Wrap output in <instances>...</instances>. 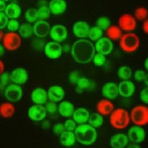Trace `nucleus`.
<instances>
[{"label": "nucleus", "mask_w": 148, "mask_h": 148, "mask_svg": "<svg viewBox=\"0 0 148 148\" xmlns=\"http://www.w3.org/2000/svg\"><path fill=\"white\" fill-rule=\"evenodd\" d=\"M95 49L92 43L86 39L75 41L71 50L73 60L79 64H85L90 62L95 54Z\"/></svg>", "instance_id": "nucleus-1"}, {"label": "nucleus", "mask_w": 148, "mask_h": 148, "mask_svg": "<svg viewBox=\"0 0 148 148\" xmlns=\"http://www.w3.org/2000/svg\"><path fill=\"white\" fill-rule=\"evenodd\" d=\"M74 132L76 140L83 145H91L96 141L97 138V131L95 128L89 124H79Z\"/></svg>", "instance_id": "nucleus-2"}, {"label": "nucleus", "mask_w": 148, "mask_h": 148, "mask_svg": "<svg viewBox=\"0 0 148 148\" xmlns=\"http://www.w3.org/2000/svg\"><path fill=\"white\" fill-rule=\"evenodd\" d=\"M130 116L127 110L117 108L114 110L109 117L110 124L115 129L122 130L127 127L130 122Z\"/></svg>", "instance_id": "nucleus-3"}, {"label": "nucleus", "mask_w": 148, "mask_h": 148, "mask_svg": "<svg viewBox=\"0 0 148 148\" xmlns=\"http://www.w3.org/2000/svg\"><path fill=\"white\" fill-rule=\"evenodd\" d=\"M120 47L125 52L132 53L139 47L140 39L135 33H127L122 35L119 42Z\"/></svg>", "instance_id": "nucleus-4"}, {"label": "nucleus", "mask_w": 148, "mask_h": 148, "mask_svg": "<svg viewBox=\"0 0 148 148\" xmlns=\"http://www.w3.org/2000/svg\"><path fill=\"white\" fill-rule=\"evenodd\" d=\"M130 119L135 124L143 126L148 124V107L143 105L134 106L131 110Z\"/></svg>", "instance_id": "nucleus-5"}, {"label": "nucleus", "mask_w": 148, "mask_h": 148, "mask_svg": "<svg viewBox=\"0 0 148 148\" xmlns=\"http://www.w3.org/2000/svg\"><path fill=\"white\" fill-rule=\"evenodd\" d=\"M22 42V38L18 33L9 32L4 35L3 38V45L6 50L14 51L18 49Z\"/></svg>", "instance_id": "nucleus-6"}, {"label": "nucleus", "mask_w": 148, "mask_h": 148, "mask_svg": "<svg viewBox=\"0 0 148 148\" xmlns=\"http://www.w3.org/2000/svg\"><path fill=\"white\" fill-rule=\"evenodd\" d=\"M23 90L20 85L15 83L9 84L5 89L6 99L11 102H16L20 101L23 97Z\"/></svg>", "instance_id": "nucleus-7"}, {"label": "nucleus", "mask_w": 148, "mask_h": 148, "mask_svg": "<svg viewBox=\"0 0 148 148\" xmlns=\"http://www.w3.org/2000/svg\"><path fill=\"white\" fill-rule=\"evenodd\" d=\"M47 113L45 106L39 104H34L28 110V117L36 122L43 121L46 118Z\"/></svg>", "instance_id": "nucleus-8"}, {"label": "nucleus", "mask_w": 148, "mask_h": 148, "mask_svg": "<svg viewBox=\"0 0 148 148\" xmlns=\"http://www.w3.org/2000/svg\"><path fill=\"white\" fill-rule=\"evenodd\" d=\"M45 54L50 59L54 60L58 58L62 54V46L57 42L51 41L45 45Z\"/></svg>", "instance_id": "nucleus-9"}, {"label": "nucleus", "mask_w": 148, "mask_h": 148, "mask_svg": "<svg viewBox=\"0 0 148 148\" xmlns=\"http://www.w3.org/2000/svg\"><path fill=\"white\" fill-rule=\"evenodd\" d=\"M127 136L131 143L139 144L145 140L146 132L142 126L135 125L128 130Z\"/></svg>", "instance_id": "nucleus-10"}, {"label": "nucleus", "mask_w": 148, "mask_h": 148, "mask_svg": "<svg viewBox=\"0 0 148 148\" xmlns=\"http://www.w3.org/2000/svg\"><path fill=\"white\" fill-rule=\"evenodd\" d=\"M119 27L123 31H132L136 28V20L134 16L132 15L125 13L121 15L118 21Z\"/></svg>", "instance_id": "nucleus-11"}, {"label": "nucleus", "mask_w": 148, "mask_h": 148, "mask_svg": "<svg viewBox=\"0 0 148 148\" xmlns=\"http://www.w3.org/2000/svg\"><path fill=\"white\" fill-rule=\"evenodd\" d=\"M68 30L62 25L57 24L53 26L50 31L49 35L51 39L55 42L59 43L65 40L68 37Z\"/></svg>", "instance_id": "nucleus-12"}, {"label": "nucleus", "mask_w": 148, "mask_h": 148, "mask_svg": "<svg viewBox=\"0 0 148 148\" xmlns=\"http://www.w3.org/2000/svg\"><path fill=\"white\" fill-rule=\"evenodd\" d=\"M32 28L34 34L39 38L47 36L51 29L49 23L45 20H38L34 23Z\"/></svg>", "instance_id": "nucleus-13"}, {"label": "nucleus", "mask_w": 148, "mask_h": 148, "mask_svg": "<svg viewBox=\"0 0 148 148\" xmlns=\"http://www.w3.org/2000/svg\"><path fill=\"white\" fill-rule=\"evenodd\" d=\"M95 50L105 56L109 54L113 49V44L109 38L102 37L96 41L95 44Z\"/></svg>", "instance_id": "nucleus-14"}, {"label": "nucleus", "mask_w": 148, "mask_h": 148, "mask_svg": "<svg viewBox=\"0 0 148 148\" xmlns=\"http://www.w3.org/2000/svg\"><path fill=\"white\" fill-rule=\"evenodd\" d=\"M90 27L88 24L84 21L76 22L72 27L74 35L79 39H84L88 37Z\"/></svg>", "instance_id": "nucleus-15"}, {"label": "nucleus", "mask_w": 148, "mask_h": 148, "mask_svg": "<svg viewBox=\"0 0 148 148\" xmlns=\"http://www.w3.org/2000/svg\"><path fill=\"white\" fill-rule=\"evenodd\" d=\"M28 75L27 71L23 68H17L10 73V80L13 83L21 86L28 80Z\"/></svg>", "instance_id": "nucleus-16"}, {"label": "nucleus", "mask_w": 148, "mask_h": 148, "mask_svg": "<svg viewBox=\"0 0 148 148\" xmlns=\"http://www.w3.org/2000/svg\"><path fill=\"white\" fill-rule=\"evenodd\" d=\"M102 94L106 99H116L119 95L118 85L112 82L105 83L102 87Z\"/></svg>", "instance_id": "nucleus-17"}, {"label": "nucleus", "mask_w": 148, "mask_h": 148, "mask_svg": "<svg viewBox=\"0 0 148 148\" xmlns=\"http://www.w3.org/2000/svg\"><path fill=\"white\" fill-rule=\"evenodd\" d=\"M118 88L119 95L124 98L131 97L135 91L134 83L129 80H123L120 82Z\"/></svg>", "instance_id": "nucleus-18"}, {"label": "nucleus", "mask_w": 148, "mask_h": 148, "mask_svg": "<svg viewBox=\"0 0 148 148\" xmlns=\"http://www.w3.org/2000/svg\"><path fill=\"white\" fill-rule=\"evenodd\" d=\"M48 99L52 102H57L61 101L65 96L64 88L60 86H52L47 91Z\"/></svg>", "instance_id": "nucleus-19"}, {"label": "nucleus", "mask_w": 148, "mask_h": 148, "mask_svg": "<svg viewBox=\"0 0 148 148\" xmlns=\"http://www.w3.org/2000/svg\"><path fill=\"white\" fill-rule=\"evenodd\" d=\"M128 142L127 135L122 132L113 135L110 139V145L113 148H123L128 145Z\"/></svg>", "instance_id": "nucleus-20"}, {"label": "nucleus", "mask_w": 148, "mask_h": 148, "mask_svg": "<svg viewBox=\"0 0 148 148\" xmlns=\"http://www.w3.org/2000/svg\"><path fill=\"white\" fill-rule=\"evenodd\" d=\"M31 98L34 104L43 105L46 103L48 99L47 92L41 87L36 88L32 91Z\"/></svg>", "instance_id": "nucleus-21"}, {"label": "nucleus", "mask_w": 148, "mask_h": 148, "mask_svg": "<svg viewBox=\"0 0 148 148\" xmlns=\"http://www.w3.org/2000/svg\"><path fill=\"white\" fill-rule=\"evenodd\" d=\"M48 6L51 13L54 15H60L65 12L67 4L65 0H50Z\"/></svg>", "instance_id": "nucleus-22"}, {"label": "nucleus", "mask_w": 148, "mask_h": 148, "mask_svg": "<svg viewBox=\"0 0 148 148\" xmlns=\"http://www.w3.org/2000/svg\"><path fill=\"white\" fill-rule=\"evenodd\" d=\"M75 110L73 104L68 101H62L58 106V112L60 115L63 117H72Z\"/></svg>", "instance_id": "nucleus-23"}, {"label": "nucleus", "mask_w": 148, "mask_h": 148, "mask_svg": "<svg viewBox=\"0 0 148 148\" xmlns=\"http://www.w3.org/2000/svg\"><path fill=\"white\" fill-rule=\"evenodd\" d=\"M114 104L108 99L100 100L97 105V110L102 116L110 114L114 110Z\"/></svg>", "instance_id": "nucleus-24"}, {"label": "nucleus", "mask_w": 148, "mask_h": 148, "mask_svg": "<svg viewBox=\"0 0 148 148\" xmlns=\"http://www.w3.org/2000/svg\"><path fill=\"white\" fill-rule=\"evenodd\" d=\"M90 115L89 112L86 109L79 108L75 110L72 115V119L77 124H82L88 121Z\"/></svg>", "instance_id": "nucleus-25"}, {"label": "nucleus", "mask_w": 148, "mask_h": 148, "mask_svg": "<svg viewBox=\"0 0 148 148\" xmlns=\"http://www.w3.org/2000/svg\"><path fill=\"white\" fill-rule=\"evenodd\" d=\"M4 12L9 18L16 19L21 14V8L16 3H10L6 5Z\"/></svg>", "instance_id": "nucleus-26"}, {"label": "nucleus", "mask_w": 148, "mask_h": 148, "mask_svg": "<svg viewBox=\"0 0 148 148\" xmlns=\"http://www.w3.org/2000/svg\"><path fill=\"white\" fill-rule=\"evenodd\" d=\"M76 140L74 131L64 130L60 135V143L64 146H72L75 145Z\"/></svg>", "instance_id": "nucleus-27"}, {"label": "nucleus", "mask_w": 148, "mask_h": 148, "mask_svg": "<svg viewBox=\"0 0 148 148\" xmlns=\"http://www.w3.org/2000/svg\"><path fill=\"white\" fill-rule=\"evenodd\" d=\"M15 112L13 105L10 102H4L0 105V115L4 118H10Z\"/></svg>", "instance_id": "nucleus-28"}, {"label": "nucleus", "mask_w": 148, "mask_h": 148, "mask_svg": "<svg viewBox=\"0 0 148 148\" xmlns=\"http://www.w3.org/2000/svg\"><path fill=\"white\" fill-rule=\"evenodd\" d=\"M18 31V34L20 35L21 38L23 39H28L34 34L32 25L29 23L21 24L20 26Z\"/></svg>", "instance_id": "nucleus-29"}, {"label": "nucleus", "mask_w": 148, "mask_h": 148, "mask_svg": "<svg viewBox=\"0 0 148 148\" xmlns=\"http://www.w3.org/2000/svg\"><path fill=\"white\" fill-rule=\"evenodd\" d=\"M106 35L111 40L119 39L122 36L121 29L119 26H110L106 30Z\"/></svg>", "instance_id": "nucleus-30"}, {"label": "nucleus", "mask_w": 148, "mask_h": 148, "mask_svg": "<svg viewBox=\"0 0 148 148\" xmlns=\"http://www.w3.org/2000/svg\"><path fill=\"white\" fill-rule=\"evenodd\" d=\"M88 124L94 128H99L103 123V118L102 114L98 113H93L90 115Z\"/></svg>", "instance_id": "nucleus-31"}, {"label": "nucleus", "mask_w": 148, "mask_h": 148, "mask_svg": "<svg viewBox=\"0 0 148 148\" xmlns=\"http://www.w3.org/2000/svg\"><path fill=\"white\" fill-rule=\"evenodd\" d=\"M24 17L28 23H35L39 19L38 9L34 8H28L25 12Z\"/></svg>", "instance_id": "nucleus-32"}, {"label": "nucleus", "mask_w": 148, "mask_h": 148, "mask_svg": "<svg viewBox=\"0 0 148 148\" xmlns=\"http://www.w3.org/2000/svg\"><path fill=\"white\" fill-rule=\"evenodd\" d=\"M103 30L98 26H94L90 28L88 37L92 41H97L102 38Z\"/></svg>", "instance_id": "nucleus-33"}, {"label": "nucleus", "mask_w": 148, "mask_h": 148, "mask_svg": "<svg viewBox=\"0 0 148 148\" xmlns=\"http://www.w3.org/2000/svg\"><path fill=\"white\" fill-rule=\"evenodd\" d=\"M117 75L121 80H128L132 75L131 68L128 66H122L120 67L117 71Z\"/></svg>", "instance_id": "nucleus-34"}, {"label": "nucleus", "mask_w": 148, "mask_h": 148, "mask_svg": "<svg viewBox=\"0 0 148 148\" xmlns=\"http://www.w3.org/2000/svg\"><path fill=\"white\" fill-rule=\"evenodd\" d=\"M148 16V10L143 7L137 8L134 12V17L136 19L142 21L146 18Z\"/></svg>", "instance_id": "nucleus-35"}, {"label": "nucleus", "mask_w": 148, "mask_h": 148, "mask_svg": "<svg viewBox=\"0 0 148 148\" xmlns=\"http://www.w3.org/2000/svg\"><path fill=\"white\" fill-rule=\"evenodd\" d=\"M38 13L39 20H46L50 17V10L49 6L42 5L38 9Z\"/></svg>", "instance_id": "nucleus-36"}, {"label": "nucleus", "mask_w": 148, "mask_h": 148, "mask_svg": "<svg viewBox=\"0 0 148 148\" xmlns=\"http://www.w3.org/2000/svg\"><path fill=\"white\" fill-rule=\"evenodd\" d=\"M96 24L97 26L102 30L107 29L110 26V20L106 17H101L98 18Z\"/></svg>", "instance_id": "nucleus-37"}, {"label": "nucleus", "mask_w": 148, "mask_h": 148, "mask_svg": "<svg viewBox=\"0 0 148 148\" xmlns=\"http://www.w3.org/2000/svg\"><path fill=\"white\" fill-rule=\"evenodd\" d=\"M78 89L80 90H84L91 87L90 81L86 77H80L76 83Z\"/></svg>", "instance_id": "nucleus-38"}, {"label": "nucleus", "mask_w": 148, "mask_h": 148, "mask_svg": "<svg viewBox=\"0 0 148 148\" xmlns=\"http://www.w3.org/2000/svg\"><path fill=\"white\" fill-rule=\"evenodd\" d=\"M92 61L94 64L98 66H102L105 61H106V57L105 55L101 54V53H97L95 54L93 58H92Z\"/></svg>", "instance_id": "nucleus-39"}, {"label": "nucleus", "mask_w": 148, "mask_h": 148, "mask_svg": "<svg viewBox=\"0 0 148 148\" xmlns=\"http://www.w3.org/2000/svg\"><path fill=\"white\" fill-rule=\"evenodd\" d=\"M20 26L19 22L16 19H10L8 21L6 27L10 32H16L18 30Z\"/></svg>", "instance_id": "nucleus-40"}, {"label": "nucleus", "mask_w": 148, "mask_h": 148, "mask_svg": "<svg viewBox=\"0 0 148 148\" xmlns=\"http://www.w3.org/2000/svg\"><path fill=\"white\" fill-rule=\"evenodd\" d=\"M76 124L77 123L73 119H68L65 121L64 125L65 130L74 131L77 127Z\"/></svg>", "instance_id": "nucleus-41"}, {"label": "nucleus", "mask_w": 148, "mask_h": 148, "mask_svg": "<svg viewBox=\"0 0 148 148\" xmlns=\"http://www.w3.org/2000/svg\"><path fill=\"white\" fill-rule=\"evenodd\" d=\"M45 108L46 109L47 112L50 114L55 113L56 112H57L58 110V106L56 105V102H52V101L46 102Z\"/></svg>", "instance_id": "nucleus-42"}, {"label": "nucleus", "mask_w": 148, "mask_h": 148, "mask_svg": "<svg viewBox=\"0 0 148 148\" xmlns=\"http://www.w3.org/2000/svg\"><path fill=\"white\" fill-rule=\"evenodd\" d=\"M0 86L2 87H3L9 83L10 79V75L8 73L3 72L0 75Z\"/></svg>", "instance_id": "nucleus-43"}, {"label": "nucleus", "mask_w": 148, "mask_h": 148, "mask_svg": "<svg viewBox=\"0 0 148 148\" xmlns=\"http://www.w3.org/2000/svg\"><path fill=\"white\" fill-rule=\"evenodd\" d=\"M146 72L142 69H138L135 71L134 76V79L137 82H142L144 80L146 76Z\"/></svg>", "instance_id": "nucleus-44"}, {"label": "nucleus", "mask_w": 148, "mask_h": 148, "mask_svg": "<svg viewBox=\"0 0 148 148\" xmlns=\"http://www.w3.org/2000/svg\"><path fill=\"white\" fill-rule=\"evenodd\" d=\"M9 21V18L4 12H0V29L5 28Z\"/></svg>", "instance_id": "nucleus-45"}, {"label": "nucleus", "mask_w": 148, "mask_h": 148, "mask_svg": "<svg viewBox=\"0 0 148 148\" xmlns=\"http://www.w3.org/2000/svg\"><path fill=\"white\" fill-rule=\"evenodd\" d=\"M139 97L142 102L145 104H148V87L143 88L139 94Z\"/></svg>", "instance_id": "nucleus-46"}, {"label": "nucleus", "mask_w": 148, "mask_h": 148, "mask_svg": "<svg viewBox=\"0 0 148 148\" xmlns=\"http://www.w3.org/2000/svg\"><path fill=\"white\" fill-rule=\"evenodd\" d=\"M64 130V125L61 123H57L53 127V132L56 135H60Z\"/></svg>", "instance_id": "nucleus-47"}, {"label": "nucleus", "mask_w": 148, "mask_h": 148, "mask_svg": "<svg viewBox=\"0 0 148 148\" xmlns=\"http://www.w3.org/2000/svg\"><path fill=\"white\" fill-rule=\"evenodd\" d=\"M79 78L80 77L79 76V74L76 71H73V72H71L69 75V80H70L71 83L73 84L77 83Z\"/></svg>", "instance_id": "nucleus-48"}, {"label": "nucleus", "mask_w": 148, "mask_h": 148, "mask_svg": "<svg viewBox=\"0 0 148 148\" xmlns=\"http://www.w3.org/2000/svg\"><path fill=\"white\" fill-rule=\"evenodd\" d=\"M142 29L146 34H148V18L144 21L142 25Z\"/></svg>", "instance_id": "nucleus-49"}, {"label": "nucleus", "mask_w": 148, "mask_h": 148, "mask_svg": "<svg viewBox=\"0 0 148 148\" xmlns=\"http://www.w3.org/2000/svg\"><path fill=\"white\" fill-rule=\"evenodd\" d=\"M6 6L5 2L3 0H0V12H4Z\"/></svg>", "instance_id": "nucleus-50"}, {"label": "nucleus", "mask_w": 148, "mask_h": 148, "mask_svg": "<svg viewBox=\"0 0 148 148\" xmlns=\"http://www.w3.org/2000/svg\"><path fill=\"white\" fill-rule=\"evenodd\" d=\"M70 50H71V46L69 44H65L64 45V46H62V51L64 52H65V53H67Z\"/></svg>", "instance_id": "nucleus-51"}, {"label": "nucleus", "mask_w": 148, "mask_h": 148, "mask_svg": "<svg viewBox=\"0 0 148 148\" xmlns=\"http://www.w3.org/2000/svg\"><path fill=\"white\" fill-rule=\"evenodd\" d=\"M5 69V65L3 62L0 59V75L4 72Z\"/></svg>", "instance_id": "nucleus-52"}, {"label": "nucleus", "mask_w": 148, "mask_h": 148, "mask_svg": "<svg viewBox=\"0 0 148 148\" xmlns=\"http://www.w3.org/2000/svg\"><path fill=\"white\" fill-rule=\"evenodd\" d=\"M5 53V47L3 45L0 44V57H2Z\"/></svg>", "instance_id": "nucleus-53"}, {"label": "nucleus", "mask_w": 148, "mask_h": 148, "mask_svg": "<svg viewBox=\"0 0 148 148\" xmlns=\"http://www.w3.org/2000/svg\"><path fill=\"white\" fill-rule=\"evenodd\" d=\"M143 81H144L145 85L148 87V73L146 74V76H145V77Z\"/></svg>", "instance_id": "nucleus-54"}, {"label": "nucleus", "mask_w": 148, "mask_h": 148, "mask_svg": "<svg viewBox=\"0 0 148 148\" xmlns=\"http://www.w3.org/2000/svg\"><path fill=\"white\" fill-rule=\"evenodd\" d=\"M144 66L145 68L148 71V57L145 60L144 62Z\"/></svg>", "instance_id": "nucleus-55"}, {"label": "nucleus", "mask_w": 148, "mask_h": 148, "mask_svg": "<svg viewBox=\"0 0 148 148\" xmlns=\"http://www.w3.org/2000/svg\"><path fill=\"white\" fill-rule=\"evenodd\" d=\"M129 147H139V146L138 143H132L131 145H130L129 146Z\"/></svg>", "instance_id": "nucleus-56"}, {"label": "nucleus", "mask_w": 148, "mask_h": 148, "mask_svg": "<svg viewBox=\"0 0 148 148\" xmlns=\"http://www.w3.org/2000/svg\"><path fill=\"white\" fill-rule=\"evenodd\" d=\"M4 34H3V32L2 29H0V41L3 39V38L4 36Z\"/></svg>", "instance_id": "nucleus-57"}, {"label": "nucleus", "mask_w": 148, "mask_h": 148, "mask_svg": "<svg viewBox=\"0 0 148 148\" xmlns=\"http://www.w3.org/2000/svg\"><path fill=\"white\" fill-rule=\"evenodd\" d=\"M46 123V121H43V123H42V124H45V125H43V127L45 128H46L48 127H49V123H47V124Z\"/></svg>", "instance_id": "nucleus-58"}, {"label": "nucleus", "mask_w": 148, "mask_h": 148, "mask_svg": "<svg viewBox=\"0 0 148 148\" xmlns=\"http://www.w3.org/2000/svg\"><path fill=\"white\" fill-rule=\"evenodd\" d=\"M3 1H4L5 2H7V1H9V0H3Z\"/></svg>", "instance_id": "nucleus-59"}]
</instances>
